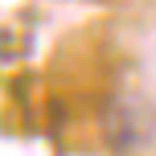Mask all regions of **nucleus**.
I'll return each mask as SVG.
<instances>
[{"label":"nucleus","mask_w":156,"mask_h":156,"mask_svg":"<svg viewBox=\"0 0 156 156\" xmlns=\"http://www.w3.org/2000/svg\"><path fill=\"white\" fill-rule=\"evenodd\" d=\"M103 123V140L111 144L115 152H136L148 148L156 136V111L140 99H111L99 115Z\"/></svg>","instance_id":"nucleus-1"}]
</instances>
